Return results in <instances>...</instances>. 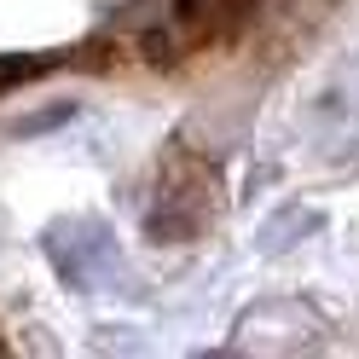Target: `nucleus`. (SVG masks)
<instances>
[{
	"mask_svg": "<svg viewBox=\"0 0 359 359\" xmlns=\"http://www.w3.org/2000/svg\"><path fill=\"white\" fill-rule=\"evenodd\" d=\"M255 6H261V0H174L180 24H191V29H203V35H232Z\"/></svg>",
	"mask_w": 359,
	"mask_h": 359,
	"instance_id": "obj_2",
	"label": "nucleus"
},
{
	"mask_svg": "<svg viewBox=\"0 0 359 359\" xmlns=\"http://www.w3.org/2000/svg\"><path fill=\"white\" fill-rule=\"evenodd\" d=\"M220 209V186H215V174L203 163H191V156H163V168H156L151 180V238H163V243H180V238H197V232H209V220Z\"/></svg>",
	"mask_w": 359,
	"mask_h": 359,
	"instance_id": "obj_1",
	"label": "nucleus"
}]
</instances>
